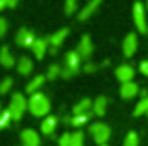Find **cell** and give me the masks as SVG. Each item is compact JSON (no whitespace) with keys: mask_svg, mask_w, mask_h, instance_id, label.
<instances>
[{"mask_svg":"<svg viewBox=\"0 0 148 146\" xmlns=\"http://www.w3.org/2000/svg\"><path fill=\"white\" fill-rule=\"evenodd\" d=\"M81 60H83V59L79 57V53H77L76 50L67 52V53L64 55V67H62L60 77H64V79L74 77L76 74L79 72V69H81Z\"/></svg>","mask_w":148,"mask_h":146,"instance_id":"1","label":"cell"},{"mask_svg":"<svg viewBox=\"0 0 148 146\" xmlns=\"http://www.w3.org/2000/svg\"><path fill=\"white\" fill-rule=\"evenodd\" d=\"M28 108L35 117H47L50 112V100L43 93H35L28 100Z\"/></svg>","mask_w":148,"mask_h":146,"instance_id":"2","label":"cell"},{"mask_svg":"<svg viewBox=\"0 0 148 146\" xmlns=\"http://www.w3.org/2000/svg\"><path fill=\"white\" fill-rule=\"evenodd\" d=\"M9 112H10V117L12 120H21L24 112L28 110V100L24 98L23 93H14L12 98H10V103H9Z\"/></svg>","mask_w":148,"mask_h":146,"instance_id":"3","label":"cell"},{"mask_svg":"<svg viewBox=\"0 0 148 146\" xmlns=\"http://www.w3.org/2000/svg\"><path fill=\"white\" fill-rule=\"evenodd\" d=\"M90 132H91L95 143H98V146L105 145V143L109 141V138H110V127H109L107 124H102V122H95V124H91Z\"/></svg>","mask_w":148,"mask_h":146,"instance_id":"4","label":"cell"},{"mask_svg":"<svg viewBox=\"0 0 148 146\" xmlns=\"http://www.w3.org/2000/svg\"><path fill=\"white\" fill-rule=\"evenodd\" d=\"M133 17H134V24L138 28V31L141 35L148 33V24H147V14H145V7L141 2H134L133 5Z\"/></svg>","mask_w":148,"mask_h":146,"instance_id":"5","label":"cell"},{"mask_svg":"<svg viewBox=\"0 0 148 146\" xmlns=\"http://www.w3.org/2000/svg\"><path fill=\"white\" fill-rule=\"evenodd\" d=\"M35 33L29 31L28 28H21L16 35V45L17 46H23V48H31V45L35 43Z\"/></svg>","mask_w":148,"mask_h":146,"instance_id":"6","label":"cell"},{"mask_svg":"<svg viewBox=\"0 0 148 146\" xmlns=\"http://www.w3.org/2000/svg\"><path fill=\"white\" fill-rule=\"evenodd\" d=\"M76 52L79 53V57H81L83 60H88V59L91 57V53H93V43H91V38L88 36V35H83V36H81Z\"/></svg>","mask_w":148,"mask_h":146,"instance_id":"7","label":"cell"},{"mask_svg":"<svg viewBox=\"0 0 148 146\" xmlns=\"http://www.w3.org/2000/svg\"><path fill=\"white\" fill-rule=\"evenodd\" d=\"M115 77L124 84V83H131L133 81V77H134V69L131 67V65H127V64H122V65H119L117 69H115Z\"/></svg>","mask_w":148,"mask_h":146,"instance_id":"8","label":"cell"},{"mask_svg":"<svg viewBox=\"0 0 148 146\" xmlns=\"http://www.w3.org/2000/svg\"><path fill=\"white\" fill-rule=\"evenodd\" d=\"M136 48H138V38H136L134 33H129L127 36L124 38L122 52H124V55H126V57H133V55H134V52H136Z\"/></svg>","mask_w":148,"mask_h":146,"instance_id":"9","label":"cell"},{"mask_svg":"<svg viewBox=\"0 0 148 146\" xmlns=\"http://www.w3.org/2000/svg\"><path fill=\"white\" fill-rule=\"evenodd\" d=\"M48 48H50V43H48L47 38H36L35 43L31 45V50H33V53H35V57H36L38 60H41L45 57V53H47Z\"/></svg>","mask_w":148,"mask_h":146,"instance_id":"10","label":"cell"},{"mask_svg":"<svg viewBox=\"0 0 148 146\" xmlns=\"http://www.w3.org/2000/svg\"><path fill=\"white\" fill-rule=\"evenodd\" d=\"M21 146H40V136L33 129H24L21 132Z\"/></svg>","mask_w":148,"mask_h":146,"instance_id":"11","label":"cell"},{"mask_svg":"<svg viewBox=\"0 0 148 146\" xmlns=\"http://www.w3.org/2000/svg\"><path fill=\"white\" fill-rule=\"evenodd\" d=\"M102 2H103V0H88V3L79 10L77 19H79V21H86V19H88V17H90V16H91L98 7H100V3H102Z\"/></svg>","mask_w":148,"mask_h":146,"instance_id":"12","label":"cell"},{"mask_svg":"<svg viewBox=\"0 0 148 146\" xmlns=\"http://www.w3.org/2000/svg\"><path fill=\"white\" fill-rule=\"evenodd\" d=\"M138 93H140V88H138V84H136L134 81L124 83V84L121 86V96H122L124 100H131V98H134Z\"/></svg>","mask_w":148,"mask_h":146,"instance_id":"13","label":"cell"},{"mask_svg":"<svg viewBox=\"0 0 148 146\" xmlns=\"http://www.w3.org/2000/svg\"><path fill=\"white\" fill-rule=\"evenodd\" d=\"M57 117H53V115H47L45 119H43V122H41V132L45 134V136H52L53 132H55V129H57Z\"/></svg>","mask_w":148,"mask_h":146,"instance_id":"14","label":"cell"},{"mask_svg":"<svg viewBox=\"0 0 148 146\" xmlns=\"http://www.w3.org/2000/svg\"><path fill=\"white\" fill-rule=\"evenodd\" d=\"M67 35H69V29H67V28H60L59 31H55L53 35H50L47 40H48L50 46H55V48H59V46L64 43V40L67 38Z\"/></svg>","mask_w":148,"mask_h":146,"instance_id":"15","label":"cell"},{"mask_svg":"<svg viewBox=\"0 0 148 146\" xmlns=\"http://www.w3.org/2000/svg\"><path fill=\"white\" fill-rule=\"evenodd\" d=\"M0 64H2L5 69H10V67H14V64H16L14 55L10 53V50H9L7 45H3V46L0 48Z\"/></svg>","mask_w":148,"mask_h":146,"instance_id":"16","label":"cell"},{"mask_svg":"<svg viewBox=\"0 0 148 146\" xmlns=\"http://www.w3.org/2000/svg\"><path fill=\"white\" fill-rule=\"evenodd\" d=\"M88 112H93V102L90 98H83L74 105L73 115H81V113H88Z\"/></svg>","mask_w":148,"mask_h":146,"instance_id":"17","label":"cell"},{"mask_svg":"<svg viewBox=\"0 0 148 146\" xmlns=\"http://www.w3.org/2000/svg\"><path fill=\"white\" fill-rule=\"evenodd\" d=\"M45 79H47V76H41V74L35 76V77L28 83V86H26V93H29V95H35V93H38V89L43 86Z\"/></svg>","mask_w":148,"mask_h":146,"instance_id":"18","label":"cell"},{"mask_svg":"<svg viewBox=\"0 0 148 146\" xmlns=\"http://www.w3.org/2000/svg\"><path fill=\"white\" fill-rule=\"evenodd\" d=\"M31 71H33V60L29 57H21L17 62V72L21 76H28L31 74Z\"/></svg>","mask_w":148,"mask_h":146,"instance_id":"19","label":"cell"},{"mask_svg":"<svg viewBox=\"0 0 148 146\" xmlns=\"http://www.w3.org/2000/svg\"><path fill=\"white\" fill-rule=\"evenodd\" d=\"M91 115H93V112L81 113V115H73L71 119H66V122H69V124H71V126H74V127H81V126H84L86 122H90Z\"/></svg>","mask_w":148,"mask_h":146,"instance_id":"20","label":"cell"},{"mask_svg":"<svg viewBox=\"0 0 148 146\" xmlns=\"http://www.w3.org/2000/svg\"><path fill=\"white\" fill-rule=\"evenodd\" d=\"M105 110H107V98L105 96H98L93 102V113L98 115V117H102L105 113Z\"/></svg>","mask_w":148,"mask_h":146,"instance_id":"21","label":"cell"},{"mask_svg":"<svg viewBox=\"0 0 148 146\" xmlns=\"http://www.w3.org/2000/svg\"><path fill=\"white\" fill-rule=\"evenodd\" d=\"M143 113H148V96L141 98V100L138 102L136 108H134V115H136V117H140V115H143Z\"/></svg>","mask_w":148,"mask_h":146,"instance_id":"22","label":"cell"},{"mask_svg":"<svg viewBox=\"0 0 148 146\" xmlns=\"http://www.w3.org/2000/svg\"><path fill=\"white\" fill-rule=\"evenodd\" d=\"M60 72H62V69H60V65H57V64H52V65L48 67V71H47V79H50V81H53V79H57V77H60Z\"/></svg>","mask_w":148,"mask_h":146,"instance_id":"23","label":"cell"},{"mask_svg":"<svg viewBox=\"0 0 148 146\" xmlns=\"http://www.w3.org/2000/svg\"><path fill=\"white\" fill-rule=\"evenodd\" d=\"M138 145H140L138 134H136L134 131H129L127 136H126V139H124V146H138Z\"/></svg>","mask_w":148,"mask_h":146,"instance_id":"24","label":"cell"},{"mask_svg":"<svg viewBox=\"0 0 148 146\" xmlns=\"http://www.w3.org/2000/svg\"><path fill=\"white\" fill-rule=\"evenodd\" d=\"M71 146H84V134L81 131H76L71 134Z\"/></svg>","mask_w":148,"mask_h":146,"instance_id":"25","label":"cell"},{"mask_svg":"<svg viewBox=\"0 0 148 146\" xmlns=\"http://www.w3.org/2000/svg\"><path fill=\"white\" fill-rule=\"evenodd\" d=\"M10 120H12V117H10V112H9V110H3V112L0 113V129H5V127H9Z\"/></svg>","mask_w":148,"mask_h":146,"instance_id":"26","label":"cell"},{"mask_svg":"<svg viewBox=\"0 0 148 146\" xmlns=\"http://www.w3.org/2000/svg\"><path fill=\"white\" fill-rule=\"evenodd\" d=\"M10 88H12V77H5V79L0 83V95L9 93V91H10Z\"/></svg>","mask_w":148,"mask_h":146,"instance_id":"27","label":"cell"},{"mask_svg":"<svg viewBox=\"0 0 148 146\" xmlns=\"http://www.w3.org/2000/svg\"><path fill=\"white\" fill-rule=\"evenodd\" d=\"M77 10V0H66V14L73 16Z\"/></svg>","mask_w":148,"mask_h":146,"instance_id":"28","label":"cell"},{"mask_svg":"<svg viewBox=\"0 0 148 146\" xmlns=\"http://www.w3.org/2000/svg\"><path fill=\"white\" fill-rule=\"evenodd\" d=\"M59 146H71V134L69 132H64L59 139Z\"/></svg>","mask_w":148,"mask_h":146,"instance_id":"29","label":"cell"},{"mask_svg":"<svg viewBox=\"0 0 148 146\" xmlns=\"http://www.w3.org/2000/svg\"><path fill=\"white\" fill-rule=\"evenodd\" d=\"M7 29H9V24H7V21H5L3 17H0V38L7 33Z\"/></svg>","mask_w":148,"mask_h":146,"instance_id":"30","label":"cell"},{"mask_svg":"<svg viewBox=\"0 0 148 146\" xmlns=\"http://www.w3.org/2000/svg\"><path fill=\"white\" fill-rule=\"evenodd\" d=\"M83 71H84V72H95V71H97V64L88 62V64H84V65H83Z\"/></svg>","mask_w":148,"mask_h":146,"instance_id":"31","label":"cell"},{"mask_svg":"<svg viewBox=\"0 0 148 146\" xmlns=\"http://www.w3.org/2000/svg\"><path fill=\"white\" fill-rule=\"evenodd\" d=\"M140 72L148 77V60H141L140 62Z\"/></svg>","mask_w":148,"mask_h":146,"instance_id":"32","label":"cell"},{"mask_svg":"<svg viewBox=\"0 0 148 146\" xmlns=\"http://www.w3.org/2000/svg\"><path fill=\"white\" fill-rule=\"evenodd\" d=\"M5 7H9V0H0V10H3Z\"/></svg>","mask_w":148,"mask_h":146,"instance_id":"33","label":"cell"},{"mask_svg":"<svg viewBox=\"0 0 148 146\" xmlns=\"http://www.w3.org/2000/svg\"><path fill=\"white\" fill-rule=\"evenodd\" d=\"M17 3H19V0H9V7H10V9H14Z\"/></svg>","mask_w":148,"mask_h":146,"instance_id":"34","label":"cell"},{"mask_svg":"<svg viewBox=\"0 0 148 146\" xmlns=\"http://www.w3.org/2000/svg\"><path fill=\"white\" fill-rule=\"evenodd\" d=\"M48 52H50L52 55H55V53H57V48H55V46H50V48H48Z\"/></svg>","mask_w":148,"mask_h":146,"instance_id":"35","label":"cell"},{"mask_svg":"<svg viewBox=\"0 0 148 146\" xmlns=\"http://www.w3.org/2000/svg\"><path fill=\"white\" fill-rule=\"evenodd\" d=\"M2 112H3V110H2V107H0V113H2Z\"/></svg>","mask_w":148,"mask_h":146,"instance_id":"36","label":"cell"},{"mask_svg":"<svg viewBox=\"0 0 148 146\" xmlns=\"http://www.w3.org/2000/svg\"><path fill=\"white\" fill-rule=\"evenodd\" d=\"M147 9H148V0H147Z\"/></svg>","mask_w":148,"mask_h":146,"instance_id":"37","label":"cell"},{"mask_svg":"<svg viewBox=\"0 0 148 146\" xmlns=\"http://www.w3.org/2000/svg\"><path fill=\"white\" fill-rule=\"evenodd\" d=\"M102 146H107V145H102Z\"/></svg>","mask_w":148,"mask_h":146,"instance_id":"38","label":"cell"},{"mask_svg":"<svg viewBox=\"0 0 148 146\" xmlns=\"http://www.w3.org/2000/svg\"><path fill=\"white\" fill-rule=\"evenodd\" d=\"M147 115H148V113H147Z\"/></svg>","mask_w":148,"mask_h":146,"instance_id":"39","label":"cell"}]
</instances>
